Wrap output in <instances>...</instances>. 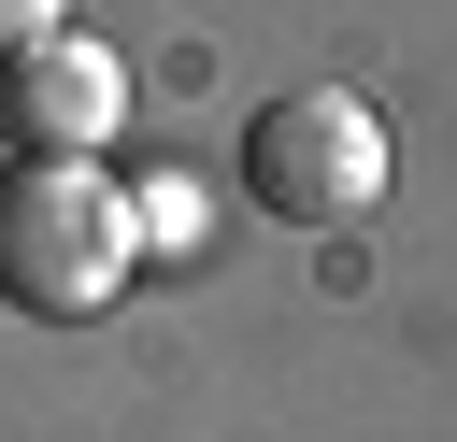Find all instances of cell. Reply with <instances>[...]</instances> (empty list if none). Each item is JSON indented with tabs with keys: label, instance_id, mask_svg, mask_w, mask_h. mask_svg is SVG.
<instances>
[{
	"label": "cell",
	"instance_id": "4",
	"mask_svg": "<svg viewBox=\"0 0 457 442\" xmlns=\"http://www.w3.org/2000/svg\"><path fill=\"white\" fill-rule=\"evenodd\" d=\"M157 242H200V185H143V257Z\"/></svg>",
	"mask_w": 457,
	"mask_h": 442
},
{
	"label": "cell",
	"instance_id": "2",
	"mask_svg": "<svg viewBox=\"0 0 457 442\" xmlns=\"http://www.w3.org/2000/svg\"><path fill=\"white\" fill-rule=\"evenodd\" d=\"M243 200L271 228H357L386 200V114L357 86H286L257 128H243Z\"/></svg>",
	"mask_w": 457,
	"mask_h": 442
},
{
	"label": "cell",
	"instance_id": "3",
	"mask_svg": "<svg viewBox=\"0 0 457 442\" xmlns=\"http://www.w3.org/2000/svg\"><path fill=\"white\" fill-rule=\"evenodd\" d=\"M129 128V57L86 43V29H43L14 71H0V157H100Z\"/></svg>",
	"mask_w": 457,
	"mask_h": 442
},
{
	"label": "cell",
	"instance_id": "5",
	"mask_svg": "<svg viewBox=\"0 0 457 442\" xmlns=\"http://www.w3.org/2000/svg\"><path fill=\"white\" fill-rule=\"evenodd\" d=\"M43 29H71V14H57V0H0V71H14V57L43 43Z\"/></svg>",
	"mask_w": 457,
	"mask_h": 442
},
{
	"label": "cell",
	"instance_id": "1",
	"mask_svg": "<svg viewBox=\"0 0 457 442\" xmlns=\"http://www.w3.org/2000/svg\"><path fill=\"white\" fill-rule=\"evenodd\" d=\"M143 271V200L100 185V157H0V314L86 328Z\"/></svg>",
	"mask_w": 457,
	"mask_h": 442
}]
</instances>
